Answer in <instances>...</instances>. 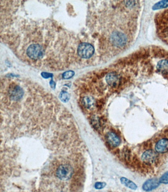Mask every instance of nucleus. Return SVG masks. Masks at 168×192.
Wrapping results in <instances>:
<instances>
[{
  "mask_svg": "<svg viewBox=\"0 0 168 192\" xmlns=\"http://www.w3.org/2000/svg\"><path fill=\"white\" fill-rule=\"evenodd\" d=\"M94 48L88 43H82L78 49V54L79 57L84 59L91 57L94 54Z\"/></svg>",
  "mask_w": 168,
  "mask_h": 192,
  "instance_id": "obj_1",
  "label": "nucleus"
},
{
  "mask_svg": "<svg viewBox=\"0 0 168 192\" xmlns=\"http://www.w3.org/2000/svg\"><path fill=\"white\" fill-rule=\"evenodd\" d=\"M73 172L72 166L69 165H63L58 168L56 174L59 179L62 180H67L70 179Z\"/></svg>",
  "mask_w": 168,
  "mask_h": 192,
  "instance_id": "obj_2",
  "label": "nucleus"
},
{
  "mask_svg": "<svg viewBox=\"0 0 168 192\" xmlns=\"http://www.w3.org/2000/svg\"><path fill=\"white\" fill-rule=\"evenodd\" d=\"M112 43L117 46H123L126 43V38L123 34L115 32L112 34L111 37Z\"/></svg>",
  "mask_w": 168,
  "mask_h": 192,
  "instance_id": "obj_3",
  "label": "nucleus"
},
{
  "mask_svg": "<svg viewBox=\"0 0 168 192\" xmlns=\"http://www.w3.org/2000/svg\"><path fill=\"white\" fill-rule=\"evenodd\" d=\"M142 161L145 163L152 164L156 162L157 159V155L156 152L151 149H150L146 151L142 154Z\"/></svg>",
  "mask_w": 168,
  "mask_h": 192,
  "instance_id": "obj_4",
  "label": "nucleus"
},
{
  "mask_svg": "<svg viewBox=\"0 0 168 192\" xmlns=\"http://www.w3.org/2000/svg\"><path fill=\"white\" fill-rule=\"evenodd\" d=\"M160 184L159 180L157 179H148L142 185V189L147 192H150L158 188Z\"/></svg>",
  "mask_w": 168,
  "mask_h": 192,
  "instance_id": "obj_5",
  "label": "nucleus"
},
{
  "mask_svg": "<svg viewBox=\"0 0 168 192\" xmlns=\"http://www.w3.org/2000/svg\"><path fill=\"white\" fill-rule=\"evenodd\" d=\"M106 139L109 144L114 147H117L120 144V139L114 132H108L106 135Z\"/></svg>",
  "mask_w": 168,
  "mask_h": 192,
  "instance_id": "obj_6",
  "label": "nucleus"
},
{
  "mask_svg": "<svg viewBox=\"0 0 168 192\" xmlns=\"http://www.w3.org/2000/svg\"><path fill=\"white\" fill-rule=\"evenodd\" d=\"M155 150L158 153L168 152V139L163 138L159 140L155 145Z\"/></svg>",
  "mask_w": 168,
  "mask_h": 192,
  "instance_id": "obj_7",
  "label": "nucleus"
},
{
  "mask_svg": "<svg viewBox=\"0 0 168 192\" xmlns=\"http://www.w3.org/2000/svg\"><path fill=\"white\" fill-rule=\"evenodd\" d=\"M106 81L109 86L115 88L117 87L119 82V76L117 72H112L106 75Z\"/></svg>",
  "mask_w": 168,
  "mask_h": 192,
  "instance_id": "obj_8",
  "label": "nucleus"
},
{
  "mask_svg": "<svg viewBox=\"0 0 168 192\" xmlns=\"http://www.w3.org/2000/svg\"><path fill=\"white\" fill-rule=\"evenodd\" d=\"M157 70L164 75H168V60L163 59L158 62L156 66Z\"/></svg>",
  "mask_w": 168,
  "mask_h": 192,
  "instance_id": "obj_9",
  "label": "nucleus"
},
{
  "mask_svg": "<svg viewBox=\"0 0 168 192\" xmlns=\"http://www.w3.org/2000/svg\"><path fill=\"white\" fill-rule=\"evenodd\" d=\"M120 181L122 184H123L124 185H125V186H126L127 187H128L131 189L136 190L138 188L137 185L134 182H133L129 179H127L126 178H121Z\"/></svg>",
  "mask_w": 168,
  "mask_h": 192,
  "instance_id": "obj_10",
  "label": "nucleus"
},
{
  "mask_svg": "<svg viewBox=\"0 0 168 192\" xmlns=\"http://www.w3.org/2000/svg\"><path fill=\"white\" fill-rule=\"evenodd\" d=\"M83 103L85 107L87 108H91L95 104V100L92 97H85L83 99Z\"/></svg>",
  "mask_w": 168,
  "mask_h": 192,
  "instance_id": "obj_11",
  "label": "nucleus"
},
{
  "mask_svg": "<svg viewBox=\"0 0 168 192\" xmlns=\"http://www.w3.org/2000/svg\"><path fill=\"white\" fill-rule=\"evenodd\" d=\"M168 7V1H162L155 4L153 7V10H156Z\"/></svg>",
  "mask_w": 168,
  "mask_h": 192,
  "instance_id": "obj_12",
  "label": "nucleus"
},
{
  "mask_svg": "<svg viewBox=\"0 0 168 192\" xmlns=\"http://www.w3.org/2000/svg\"><path fill=\"white\" fill-rule=\"evenodd\" d=\"M59 97L61 100V101L64 102H66L67 101H69V99H70V95L67 92L63 91L61 93L60 96H59Z\"/></svg>",
  "mask_w": 168,
  "mask_h": 192,
  "instance_id": "obj_13",
  "label": "nucleus"
},
{
  "mask_svg": "<svg viewBox=\"0 0 168 192\" xmlns=\"http://www.w3.org/2000/svg\"><path fill=\"white\" fill-rule=\"evenodd\" d=\"M159 181L160 183L168 184V171L164 173L162 176L160 178Z\"/></svg>",
  "mask_w": 168,
  "mask_h": 192,
  "instance_id": "obj_14",
  "label": "nucleus"
},
{
  "mask_svg": "<svg viewBox=\"0 0 168 192\" xmlns=\"http://www.w3.org/2000/svg\"><path fill=\"white\" fill-rule=\"evenodd\" d=\"M74 74H75V73L73 71H67L66 72L64 73L63 75V78L65 79H68L73 77Z\"/></svg>",
  "mask_w": 168,
  "mask_h": 192,
  "instance_id": "obj_15",
  "label": "nucleus"
},
{
  "mask_svg": "<svg viewBox=\"0 0 168 192\" xmlns=\"http://www.w3.org/2000/svg\"><path fill=\"white\" fill-rule=\"evenodd\" d=\"M106 186L105 182H96L95 184V188L96 189H102Z\"/></svg>",
  "mask_w": 168,
  "mask_h": 192,
  "instance_id": "obj_16",
  "label": "nucleus"
},
{
  "mask_svg": "<svg viewBox=\"0 0 168 192\" xmlns=\"http://www.w3.org/2000/svg\"><path fill=\"white\" fill-rule=\"evenodd\" d=\"M42 76H43L44 78H48L49 77H51L52 75L49 73H42Z\"/></svg>",
  "mask_w": 168,
  "mask_h": 192,
  "instance_id": "obj_17",
  "label": "nucleus"
}]
</instances>
